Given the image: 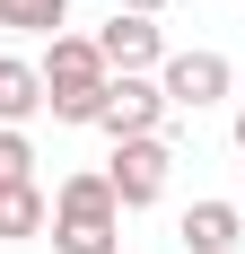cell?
<instances>
[{
    "label": "cell",
    "mask_w": 245,
    "mask_h": 254,
    "mask_svg": "<svg viewBox=\"0 0 245 254\" xmlns=\"http://www.w3.org/2000/svg\"><path fill=\"white\" fill-rule=\"evenodd\" d=\"M53 254H114L122 246V202L105 176H61V193H53Z\"/></svg>",
    "instance_id": "cell-1"
},
{
    "label": "cell",
    "mask_w": 245,
    "mask_h": 254,
    "mask_svg": "<svg viewBox=\"0 0 245 254\" xmlns=\"http://www.w3.org/2000/svg\"><path fill=\"white\" fill-rule=\"evenodd\" d=\"M44 105H53V123H97V105H105V53H97V35H53L44 44Z\"/></svg>",
    "instance_id": "cell-2"
},
{
    "label": "cell",
    "mask_w": 245,
    "mask_h": 254,
    "mask_svg": "<svg viewBox=\"0 0 245 254\" xmlns=\"http://www.w3.org/2000/svg\"><path fill=\"white\" fill-rule=\"evenodd\" d=\"M167 176H175L167 131H149V140H114V158H105V184H114L122 210H149L158 193H167Z\"/></svg>",
    "instance_id": "cell-3"
},
{
    "label": "cell",
    "mask_w": 245,
    "mask_h": 254,
    "mask_svg": "<svg viewBox=\"0 0 245 254\" xmlns=\"http://www.w3.org/2000/svg\"><path fill=\"white\" fill-rule=\"evenodd\" d=\"M158 88H167V105L201 114V105H228L237 62H228V53H167V62H158Z\"/></svg>",
    "instance_id": "cell-4"
},
{
    "label": "cell",
    "mask_w": 245,
    "mask_h": 254,
    "mask_svg": "<svg viewBox=\"0 0 245 254\" xmlns=\"http://www.w3.org/2000/svg\"><path fill=\"white\" fill-rule=\"evenodd\" d=\"M97 53L114 79H158V62H167V35H158V18H140V9H114V18L97 26Z\"/></svg>",
    "instance_id": "cell-5"
},
{
    "label": "cell",
    "mask_w": 245,
    "mask_h": 254,
    "mask_svg": "<svg viewBox=\"0 0 245 254\" xmlns=\"http://www.w3.org/2000/svg\"><path fill=\"white\" fill-rule=\"evenodd\" d=\"M158 123H167V88L158 79H105V105H97L105 140H149Z\"/></svg>",
    "instance_id": "cell-6"
},
{
    "label": "cell",
    "mask_w": 245,
    "mask_h": 254,
    "mask_svg": "<svg viewBox=\"0 0 245 254\" xmlns=\"http://www.w3.org/2000/svg\"><path fill=\"white\" fill-rule=\"evenodd\" d=\"M175 237H184V254H237V237H245V210H237V202H193Z\"/></svg>",
    "instance_id": "cell-7"
},
{
    "label": "cell",
    "mask_w": 245,
    "mask_h": 254,
    "mask_svg": "<svg viewBox=\"0 0 245 254\" xmlns=\"http://www.w3.org/2000/svg\"><path fill=\"white\" fill-rule=\"evenodd\" d=\"M44 114V70L18 62V53H0V131H26Z\"/></svg>",
    "instance_id": "cell-8"
},
{
    "label": "cell",
    "mask_w": 245,
    "mask_h": 254,
    "mask_svg": "<svg viewBox=\"0 0 245 254\" xmlns=\"http://www.w3.org/2000/svg\"><path fill=\"white\" fill-rule=\"evenodd\" d=\"M44 228H53L44 184H0V237H44Z\"/></svg>",
    "instance_id": "cell-9"
},
{
    "label": "cell",
    "mask_w": 245,
    "mask_h": 254,
    "mask_svg": "<svg viewBox=\"0 0 245 254\" xmlns=\"http://www.w3.org/2000/svg\"><path fill=\"white\" fill-rule=\"evenodd\" d=\"M0 26L9 35H61L70 26V0H0Z\"/></svg>",
    "instance_id": "cell-10"
},
{
    "label": "cell",
    "mask_w": 245,
    "mask_h": 254,
    "mask_svg": "<svg viewBox=\"0 0 245 254\" xmlns=\"http://www.w3.org/2000/svg\"><path fill=\"white\" fill-rule=\"evenodd\" d=\"M0 184H35V140L26 131H0Z\"/></svg>",
    "instance_id": "cell-11"
},
{
    "label": "cell",
    "mask_w": 245,
    "mask_h": 254,
    "mask_svg": "<svg viewBox=\"0 0 245 254\" xmlns=\"http://www.w3.org/2000/svg\"><path fill=\"white\" fill-rule=\"evenodd\" d=\"M122 9H140V18H158V9H167V0H122Z\"/></svg>",
    "instance_id": "cell-12"
},
{
    "label": "cell",
    "mask_w": 245,
    "mask_h": 254,
    "mask_svg": "<svg viewBox=\"0 0 245 254\" xmlns=\"http://www.w3.org/2000/svg\"><path fill=\"white\" fill-rule=\"evenodd\" d=\"M237 149H245V105H237Z\"/></svg>",
    "instance_id": "cell-13"
},
{
    "label": "cell",
    "mask_w": 245,
    "mask_h": 254,
    "mask_svg": "<svg viewBox=\"0 0 245 254\" xmlns=\"http://www.w3.org/2000/svg\"><path fill=\"white\" fill-rule=\"evenodd\" d=\"M237 210H245V202H237Z\"/></svg>",
    "instance_id": "cell-14"
}]
</instances>
